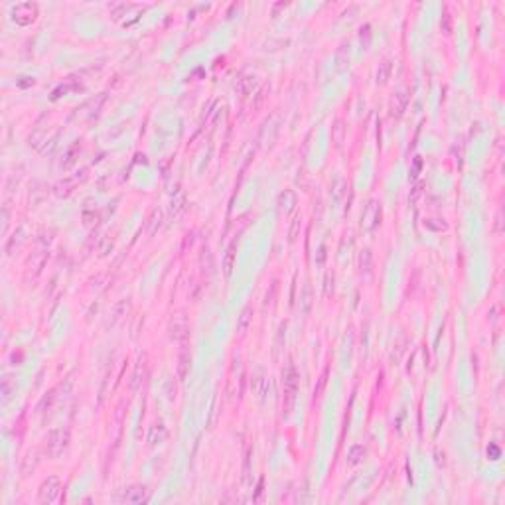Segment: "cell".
Returning <instances> with one entry per match:
<instances>
[{
	"label": "cell",
	"instance_id": "obj_1",
	"mask_svg": "<svg viewBox=\"0 0 505 505\" xmlns=\"http://www.w3.org/2000/svg\"><path fill=\"white\" fill-rule=\"evenodd\" d=\"M36 14H38V8H36V4H32V2H24V4H18V6L14 8V20H16L18 24H22V26L30 24V22L36 18Z\"/></svg>",
	"mask_w": 505,
	"mask_h": 505
},
{
	"label": "cell",
	"instance_id": "obj_2",
	"mask_svg": "<svg viewBox=\"0 0 505 505\" xmlns=\"http://www.w3.org/2000/svg\"><path fill=\"white\" fill-rule=\"evenodd\" d=\"M58 482V478H49L43 485H42V493H40V499L42 501H54L56 499V493H58V489L60 487H56V489H52V485Z\"/></svg>",
	"mask_w": 505,
	"mask_h": 505
},
{
	"label": "cell",
	"instance_id": "obj_3",
	"mask_svg": "<svg viewBox=\"0 0 505 505\" xmlns=\"http://www.w3.org/2000/svg\"><path fill=\"white\" fill-rule=\"evenodd\" d=\"M231 267H233V251H229V257H227V261H225V273H227V274L231 273Z\"/></svg>",
	"mask_w": 505,
	"mask_h": 505
}]
</instances>
